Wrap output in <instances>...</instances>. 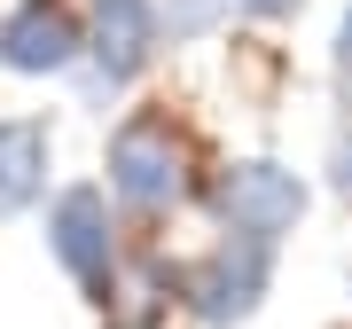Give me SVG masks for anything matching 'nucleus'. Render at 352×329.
<instances>
[{
  "mask_svg": "<svg viewBox=\"0 0 352 329\" xmlns=\"http://www.w3.org/2000/svg\"><path fill=\"white\" fill-rule=\"evenodd\" d=\"M47 243H55V259H63V275L78 282V290L110 306V290H118L110 196H102V189H63V196H55V212H47Z\"/></svg>",
  "mask_w": 352,
  "mask_h": 329,
  "instance_id": "obj_1",
  "label": "nucleus"
},
{
  "mask_svg": "<svg viewBox=\"0 0 352 329\" xmlns=\"http://www.w3.org/2000/svg\"><path fill=\"white\" fill-rule=\"evenodd\" d=\"M305 212V180L282 173V164H235L219 180V220L235 235H258V243H282Z\"/></svg>",
  "mask_w": 352,
  "mask_h": 329,
  "instance_id": "obj_2",
  "label": "nucleus"
},
{
  "mask_svg": "<svg viewBox=\"0 0 352 329\" xmlns=\"http://www.w3.org/2000/svg\"><path fill=\"white\" fill-rule=\"evenodd\" d=\"M110 189L126 204H173L180 196V141L164 118H133V126H118L110 141Z\"/></svg>",
  "mask_w": 352,
  "mask_h": 329,
  "instance_id": "obj_3",
  "label": "nucleus"
},
{
  "mask_svg": "<svg viewBox=\"0 0 352 329\" xmlns=\"http://www.w3.org/2000/svg\"><path fill=\"white\" fill-rule=\"evenodd\" d=\"M266 259H274V243H258V235H235L227 251H212L196 266V282H188V298H196V321H243L251 306L266 298Z\"/></svg>",
  "mask_w": 352,
  "mask_h": 329,
  "instance_id": "obj_4",
  "label": "nucleus"
},
{
  "mask_svg": "<svg viewBox=\"0 0 352 329\" xmlns=\"http://www.w3.org/2000/svg\"><path fill=\"white\" fill-rule=\"evenodd\" d=\"M0 47H8L16 71H71L87 39H78L63 0H24V8L8 16V32H0Z\"/></svg>",
  "mask_w": 352,
  "mask_h": 329,
  "instance_id": "obj_5",
  "label": "nucleus"
},
{
  "mask_svg": "<svg viewBox=\"0 0 352 329\" xmlns=\"http://www.w3.org/2000/svg\"><path fill=\"white\" fill-rule=\"evenodd\" d=\"M94 55H102V78L126 87V78L149 63V39H157V8L149 0H94Z\"/></svg>",
  "mask_w": 352,
  "mask_h": 329,
  "instance_id": "obj_6",
  "label": "nucleus"
},
{
  "mask_svg": "<svg viewBox=\"0 0 352 329\" xmlns=\"http://www.w3.org/2000/svg\"><path fill=\"white\" fill-rule=\"evenodd\" d=\"M47 189V126L39 118H8L0 126V220L24 212Z\"/></svg>",
  "mask_w": 352,
  "mask_h": 329,
  "instance_id": "obj_7",
  "label": "nucleus"
},
{
  "mask_svg": "<svg viewBox=\"0 0 352 329\" xmlns=\"http://www.w3.org/2000/svg\"><path fill=\"white\" fill-rule=\"evenodd\" d=\"M219 8H235V0H164V16H173V32H204Z\"/></svg>",
  "mask_w": 352,
  "mask_h": 329,
  "instance_id": "obj_8",
  "label": "nucleus"
},
{
  "mask_svg": "<svg viewBox=\"0 0 352 329\" xmlns=\"http://www.w3.org/2000/svg\"><path fill=\"white\" fill-rule=\"evenodd\" d=\"M329 189H337V196H352V118L337 126V149H329Z\"/></svg>",
  "mask_w": 352,
  "mask_h": 329,
  "instance_id": "obj_9",
  "label": "nucleus"
},
{
  "mask_svg": "<svg viewBox=\"0 0 352 329\" xmlns=\"http://www.w3.org/2000/svg\"><path fill=\"white\" fill-rule=\"evenodd\" d=\"M235 8H251V16H289L298 0H235Z\"/></svg>",
  "mask_w": 352,
  "mask_h": 329,
  "instance_id": "obj_10",
  "label": "nucleus"
},
{
  "mask_svg": "<svg viewBox=\"0 0 352 329\" xmlns=\"http://www.w3.org/2000/svg\"><path fill=\"white\" fill-rule=\"evenodd\" d=\"M337 71H352V16L337 24Z\"/></svg>",
  "mask_w": 352,
  "mask_h": 329,
  "instance_id": "obj_11",
  "label": "nucleus"
}]
</instances>
